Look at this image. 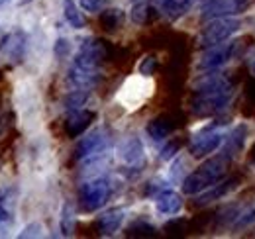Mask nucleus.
I'll return each instance as SVG.
<instances>
[{"instance_id":"nucleus-35","label":"nucleus","mask_w":255,"mask_h":239,"mask_svg":"<svg viewBox=\"0 0 255 239\" xmlns=\"http://www.w3.org/2000/svg\"><path fill=\"white\" fill-rule=\"evenodd\" d=\"M32 0H20V6H24V4H30Z\"/></svg>"},{"instance_id":"nucleus-12","label":"nucleus","mask_w":255,"mask_h":239,"mask_svg":"<svg viewBox=\"0 0 255 239\" xmlns=\"http://www.w3.org/2000/svg\"><path fill=\"white\" fill-rule=\"evenodd\" d=\"M118 157L128 167H141L143 163V143L137 135H128L118 145Z\"/></svg>"},{"instance_id":"nucleus-31","label":"nucleus","mask_w":255,"mask_h":239,"mask_svg":"<svg viewBox=\"0 0 255 239\" xmlns=\"http://www.w3.org/2000/svg\"><path fill=\"white\" fill-rule=\"evenodd\" d=\"M53 53H55L57 59L69 57V53H71V41L65 39V37H59V39L55 41V45H53Z\"/></svg>"},{"instance_id":"nucleus-28","label":"nucleus","mask_w":255,"mask_h":239,"mask_svg":"<svg viewBox=\"0 0 255 239\" xmlns=\"http://www.w3.org/2000/svg\"><path fill=\"white\" fill-rule=\"evenodd\" d=\"M179 149H181V141L179 139H167V143L161 147L159 159L161 161H171L173 157H177Z\"/></svg>"},{"instance_id":"nucleus-10","label":"nucleus","mask_w":255,"mask_h":239,"mask_svg":"<svg viewBox=\"0 0 255 239\" xmlns=\"http://www.w3.org/2000/svg\"><path fill=\"white\" fill-rule=\"evenodd\" d=\"M95 118H96L95 112H93V110H85V108L69 112V116H67L65 125H63L67 137H71V139L81 137V135L91 127V123L95 121Z\"/></svg>"},{"instance_id":"nucleus-33","label":"nucleus","mask_w":255,"mask_h":239,"mask_svg":"<svg viewBox=\"0 0 255 239\" xmlns=\"http://www.w3.org/2000/svg\"><path fill=\"white\" fill-rule=\"evenodd\" d=\"M6 35H8V33H6V31H4V30H2V28H0V49L4 47V41H6Z\"/></svg>"},{"instance_id":"nucleus-3","label":"nucleus","mask_w":255,"mask_h":239,"mask_svg":"<svg viewBox=\"0 0 255 239\" xmlns=\"http://www.w3.org/2000/svg\"><path fill=\"white\" fill-rule=\"evenodd\" d=\"M242 28V20L236 16H226V18H214L208 20V24L200 30L198 37H196V45L200 49H208L214 47L218 43L228 41L234 33H238Z\"/></svg>"},{"instance_id":"nucleus-9","label":"nucleus","mask_w":255,"mask_h":239,"mask_svg":"<svg viewBox=\"0 0 255 239\" xmlns=\"http://www.w3.org/2000/svg\"><path fill=\"white\" fill-rule=\"evenodd\" d=\"M250 0H202V18L214 20L226 16H240L248 10Z\"/></svg>"},{"instance_id":"nucleus-18","label":"nucleus","mask_w":255,"mask_h":239,"mask_svg":"<svg viewBox=\"0 0 255 239\" xmlns=\"http://www.w3.org/2000/svg\"><path fill=\"white\" fill-rule=\"evenodd\" d=\"M16 208V188H2L0 190V230L12 224Z\"/></svg>"},{"instance_id":"nucleus-14","label":"nucleus","mask_w":255,"mask_h":239,"mask_svg":"<svg viewBox=\"0 0 255 239\" xmlns=\"http://www.w3.org/2000/svg\"><path fill=\"white\" fill-rule=\"evenodd\" d=\"M155 210L161 216H175L183 210V196L171 188H165L155 196Z\"/></svg>"},{"instance_id":"nucleus-30","label":"nucleus","mask_w":255,"mask_h":239,"mask_svg":"<svg viewBox=\"0 0 255 239\" xmlns=\"http://www.w3.org/2000/svg\"><path fill=\"white\" fill-rule=\"evenodd\" d=\"M155 69H157V59L153 55L143 57V61L139 63V75L141 77H151L155 73Z\"/></svg>"},{"instance_id":"nucleus-4","label":"nucleus","mask_w":255,"mask_h":239,"mask_svg":"<svg viewBox=\"0 0 255 239\" xmlns=\"http://www.w3.org/2000/svg\"><path fill=\"white\" fill-rule=\"evenodd\" d=\"M112 196V184L110 180L104 177H96L87 182H83L77 190V198H79V206L83 212H98L100 208L106 206V202Z\"/></svg>"},{"instance_id":"nucleus-16","label":"nucleus","mask_w":255,"mask_h":239,"mask_svg":"<svg viewBox=\"0 0 255 239\" xmlns=\"http://www.w3.org/2000/svg\"><path fill=\"white\" fill-rule=\"evenodd\" d=\"M69 83L77 89L83 90H91L96 87L98 83V71H93V69H83V67H77L73 65L71 71H69Z\"/></svg>"},{"instance_id":"nucleus-13","label":"nucleus","mask_w":255,"mask_h":239,"mask_svg":"<svg viewBox=\"0 0 255 239\" xmlns=\"http://www.w3.org/2000/svg\"><path fill=\"white\" fill-rule=\"evenodd\" d=\"M124 218H126V210L124 208H110V210H104L98 218H96V232L100 236H114L122 224H124Z\"/></svg>"},{"instance_id":"nucleus-23","label":"nucleus","mask_w":255,"mask_h":239,"mask_svg":"<svg viewBox=\"0 0 255 239\" xmlns=\"http://www.w3.org/2000/svg\"><path fill=\"white\" fill-rule=\"evenodd\" d=\"M124 24V12L120 8H108L100 14V26L106 31H116Z\"/></svg>"},{"instance_id":"nucleus-11","label":"nucleus","mask_w":255,"mask_h":239,"mask_svg":"<svg viewBox=\"0 0 255 239\" xmlns=\"http://www.w3.org/2000/svg\"><path fill=\"white\" fill-rule=\"evenodd\" d=\"M238 182H240V179H238V177H232V179H222L220 182H216L214 186L206 188L204 192L196 194L194 206L202 208V206H208V204H212V202H216V200L224 198V196H228V194H230V192H232V190L238 186Z\"/></svg>"},{"instance_id":"nucleus-32","label":"nucleus","mask_w":255,"mask_h":239,"mask_svg":"<svg viewBox=\"0 0 255 239\" xmlns=\"http://www.w3.org/2000/svg\"><path fill=\"white\" fill-rule=\"evenodd\" d=\"M79 4H81V8L85 10V12H100V10H104V6H106V0H79Z\"/></svg>"},{"instance_id":"nucleus-25","label":"nucleus","mask_w":255,"mask_h":239,"mask_svg":"<svg viewBox=\"0 0 255 239\" xmlns=\"http://www.w3.org/2000/svg\"><path fill=\"white\" fill-rule=\"evenodd\" d=\"M89 100V90H83V89H77L73 92H69L65 96L63 100V106L67 112H73V110H81Z\"/></svg>"},{"instance_id":"nucleus-15","label":"nucleus","mask_w":255,"mask_h":239,"mask_svg":"<svg viewBox=\"0 0 255 239\" xmlns=\"http://www.w3.org/2000/svg\"><path fill=\"white\" fill-rule=\"evenodd\" d=\"M145 131H147L151 141L161 143V141H167L169 135L175 131V123H173V120L169 118V116H157V118L147 121Z\"/></svg>"},{"instance_id":"nucleus-22","label":"nucleus","mask_w":255,"mask_h":239,"mask_svg":"<svg viewBox=\"0 0 255 239\" xmlns=\"http://www.w3.org/2000/svg\"><path fill=\"white\" fill-rule=\"evenodd\" d=\"M63 14H65V20L69 22L71 28L83 30V28L87 26V20H85V16L81 14V10H79V6H77L75 0H63Z\"/></svg>"},{"instance_id":"nucleus-36","label":"nucleus","mask_w":255,"mask_h":239,"mask_svg":"<svg viewBox=\"0 0 255 239\" xmlns=\"http://www.w3.org/2000/svg\"><path fill=\"white\" fill-rule=\"evenodd\" d=\"M6 2H8V0H0V6H4V4H6Z\"/></svg>"},{"instance_id":"nucleus-7","label":"nucleus","mask_w":255,"mask_h":239,"mask_svg":"<svg viewBox=\"0 0 255 239\" xmlns=\"http://www.w3.org/2000/svg\"><path fill=\"white\" fill-rule=\"evenodd\" d=\"M108 53H110L108 41L98 39V37H91V39H85L83 41V45H81L77 57L73 61V65L83 67V69L98 71V67L108 59Z\"/></svg>"},{"instance_id":"nucleus-2","label":"nucleus","mask_w":255,"mask_h":239,"mask_svg":"<svg viewBox=\"0 0 255 239\" xmlns=\"http://www.w3.org/2000/svg\"><path fill=\"white\" fill-rule=\"evenodd\" d=\"M232 157L228 153H218L214 157H210L208 161H204L196 171H192L191 175H187L181 180V190L187 196H196L200 192H204L206 188L214 186L216 182L226 179L230 167H232Z\"/></svg>"},{"instance_id":"nucleus-19","label":"nucleus","mask_w":255,"mask_h":239,"mask_svg":"<svg viewBox=\"0 0 255 239\" xmlns=\"http://www.w3.org/2000/svg\"><path fill=\"white\" fill-rule=\"evenodd\" d=\"M129 18L137 26H149L151 22L157 20V8L149 2H137L129 10Z\"/></svg>"},{"instance_id":"nucleus-20","label":"nucleus","mask_w":255,"mask_h":239,"mask_svg":"<svg viewBox=\"0 0 255 239\" xmlns=\"http://www.w3.org/2000/svg\"><path fill=\"white\" fill-rule=\"evenodd\" d=\"M196 0H163L161 2V12L169 18V20H179L183 18L192 6H194Z\"/></svg>"},{"instance_id":"nucleus-6","label":"nucleus","mask_w":255,"mask_h":239,"mask_svg":"<svg viewBox=\"0 0 255 239\" xmlns=\"http://www.w3.org/2000/svg\"><path fill=\"white\" fill-rule=\"evenodd\" d=\"M238 47H240V41H238V39H232V41H224V43H218V45H214V47L204 49L202 57L196 63L198 71H204V73L218 71V69L224 67L228 61H232L236 57Z\"/></svg>"},{"instance_id":"nucleus-17","label":"nucleus","mask_w":255,"mask_h":239,"mask_svg":"<svg viewBox=\"0 0 255 239\" xmlns=\"http://www.w3.org/2000/svg\"><path fill=\"white\" fill-rule=\"evenodd\" d=\"M2 49L6 51V55L14 63H20V61L24 59V53H26V33L20 30L8 33Z\"/></svg>"},{"instance_id":"nucleus-5","label":"nucleus","mask_w":255,"mask_h":239,"mask_svg":"<svg viewBox=\"0 0 255 239\" xmlns=\"http://www.w3.org/2000/svg\"><path fill=\"white\" fill-rule=\"evenodd\" d=\"M112 143L110 131L106 127H96L93 131H89L75 147V159L77 161H95L100 155H104Z\"/></svg>"},{"instance_id":"nucleus-27","label":"nucleus","mask_w":255,"mask_h":239,"mask_svg":"<svg viewBox=\"0 0 255 239\" xmlns=\"http://www.w3.org/2000/svg\"><path fill=\"white\" fill-rule=\"evenodd\" d=\"M155 232L157 230L143 220H137L128 228V236H131V238H151V236H155Z\"/></svg>"},{"instance_id":"nucleus-34","label":"nucleus","mask_w":255,"mask_h":239,"mask_svg":"<svg viewBox=\"0 0 255 239\" xmlns=\"http://www.w3.org/2000/svg\"><path fill=\"white\" fill-rule=\"evenodd\" d=\"M250 159H252V163H255V145L252 147V151H250Z\"/></svg>"},{"instance_id":"nucleus-26","label":"nucleus","mask_w":255,"mask_h":239,"mask_svg":"<svg viewBox=\"0 0 255 239\" xmlns=\"http://www.w3.org/2000/svg\"><path fill=\"white\" fill-rule=\"evenodd\" d=\"M59 228H61V236H63V238H71L73 232H75V212H73V206H71L69 202L63 204Z\"/></svg>"},{"instance_id":"nucleus-29","label":"nucleus","mask_w":255,"mask_h":239,"mask_svg":"<svg viewBox=\"0 0 255 239\" xmlns=\"http://www.w3.org/2000/svg\"><path fill=\"white\" fill-rule=\"evenodd\" d=\"M41 236H43V226H41L39 222H32V224H28V226L18 234V238L20 239L41 238Z\"/></svg>"},{"instance_id":"nucleus-21","label":"nucleus","mask_w":255,"mask_h":239,"mask_svg":"<svg viewBox=\"0 0 255 239\" xmlns=\"http://www.w3.org/2000/svg\"><path fill=\"white\" fill-rule=\"evenodd\" d=\"M246 135H248V125H246V123L236 125V127L232 129V133L228 135V145H226L224 153H228L232 159H234L238 153H242L244 145H246Z\"/></svg>"},{"instance_id":"nucleus-24","label":"nucleus","mask_w":255,"mask_h":239,"mask_svg":"<svg viewBox=\"0 0 255 239\" xmlns=\"http://www.w3.org/2000/svg\"><path fill=\"white\" fill-rule=\"evenodd\" d=\"M254 224H255V202H252V204H248V206H244V208L240 210V214L234 220L232 228L236 232H244V230L252 228Z\"/></svg>"},{"instance_id":"nucleus-1","label":"nucleus","mask_w":255,"mask_h":239,"mask_svg":"<svg viewBox=\"0 0 255 239\" xmlns=\"http://www.w3.org/2000/svg\"><path fill=\"white\" fill-rule=\"evenodd\" d=\"M232 94H234L232 81L220 73L212 71L208 77H204L198 83V87L192 92V112L196 116H214L228 106Z\"/></svg>"},{"instance_id":"nucleus-8","label":"nucleus","mask_w":255,"mask_h":239,"mask_svg":"<svg viewBox=\"0 0 255 239\" xmlns=\"http://www.w3.org/2000/svg\"><path fill=\"white\" fill-rule=\"evenodd\" d=\"M224 143V135L216 129L214 123L202 127L200 131H196L192 135L191 143H189V153L194 159H204L208 155H212L214 151H218Z\"/></svg>"}]
</instances>
